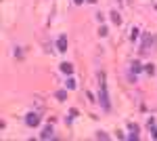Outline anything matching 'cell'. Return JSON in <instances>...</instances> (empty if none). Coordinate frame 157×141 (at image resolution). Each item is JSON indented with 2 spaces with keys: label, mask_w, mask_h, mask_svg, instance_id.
<instances>
[{
  "label": "cell",
  "mask_w": 157,
  "mask_h": 141,
  "mask_svg": "<svg viewBox=\"0 0 157 141\" xmlns=\"http://www.w3.org/2000/svg\"><path fill=\"white\" fill-rule=\"evenodd\" d=\"M99 101L103 105L105 112L111 110V103H109V93H107V82H105V74L99 72Z\"/></svg>",
  "instance_id": "obj_1"
},
{
  "label": "cell",
  "mask_w": 157,
  "mask_h": 141,
  "mask_svg": "<svg viewBox=\"0 0 157 141\" xmlns=\"http://www.w3.org/2000/svg\"><path fill=\"white\" fill-rule=\"evenodd\" d=\"M40 139H52V126H46V129L40 133Z\"/></svg>",
  "instance_id": "obj_5"
},
{
  "label": "cell",
  "mask_w": 157,
  "mask_h": 141,
  "mask_svg": "<svg viewBox=\"0 0 157 141\" xmlns=\"http://www.w3.org/2000/svg\"><path fill=\"white\" fill-rule=\"evenodd\" d=\"M151 135H153V139H157V129H151Z\"/></svg>",
  "instance_id": "obj_15"
},
{
  "label": "cell",
  "mask_w": 157,
  "mask_h": 141,
  "mask_svg": "<svg viewBox=\"0 0 157 141\" xmlns=\"http://www.w3.org/2000/svg\"><path fill=\"white\" fill-rule=\"evenodd\" d=\"M61 70H63L65 74H69V76L74 74V65H71V63H63V65H61Z\"/></svg>",
  "instance_id": "obj_6"
},
{
  "label": "cell",
  "mask_w": 157,
  "mask_h": 141,
  "mask_svg": "<svg viewBox=\"0 0 157 141\" xmlns=\"http://www.w3.org/2000/svg\"><path fill=\"white\" fill-rule=\"evenodd\" d=\"M57 99H59V101H65V99H67V93H65V91H57Z\"/></svg>",
  "instance_id": "obj_9"
},
{
  "label": "cell",
  "mask_w": 157,
  "mask_h": 141,
  "mask_svg": "<svg viewBox=\"0 0 157 141\" xmlns=\"http://www.w3.org/2000/svg\"><path fill=\"white\" fill-rule=\"evenodd\" d=\"M57 48H59L61 53L67 51V38H65V36H59V40H57Z\"/></svg>",
  "instance_id": "obj_4"
},
{
  "label": "cell",
  "mask_w": 157,
  "mask_h": 141,
  "mask_svg": "<svg viewBox=\"0 0 157 141\" xmlns=\"http://www.w3.org/2000/svg\"><path fill=\"white\" fill-rule=\"evenodd\" d=\"M111 21H113L115 25H119V23H121V17H119V13H115V11L111 13Z\"/></svg>",
  "instance_id": "obj_8"
},
{
  "label": "cell",
  "mask_w": 157,
  "mask_h": 141,
  "mask_svg": "<svg viewBox=\"0 0 157 141\" xmlns=\"http://www.w3.org/2000/svg\"><path fill=\"white\" fill-rule=\"evenodd\" d=\"M88 2H92V4H94V2H96V0H88Z\"/></svg>",
  "instance_id": "obj_17"
},
{
  "label": "cell",
  "mask_w": 157,
  "mask_h": 141,
  "mask_svg": "<svg viewBox=\"0 0 157 141\" xmlns=\"http://www.w3.org/2000/svg\"><path fill=\"white\" fill-rule=\"evenodd\" d=\"M107 34H109V30H107L105 25H101V28H99V36H103V38H105Z\"/></svg>",
  "instance_id": "obj_10"
},
{
  "label": "cell",
  "mask_w": 157,
  "mask_h": 141,
  "mask_svg": "<svg viewBox=\"0 0 157 141\" xmlns=\"http://www.w3.org/2000/svg\"><path fill=\"white\" fill-rule=\"evenodd\" d=\"M136 38H138V30L132 28V32H130V40H136Z\"/></svg>",
  "instance_id": "obj_12"
},
{
  "label": "cell",
  "mask_w": 157,
  "mask_h": 141,
  "mask_svg": "<svg viewBox=\"0 0 157 141\" xmlns=\"http://www.w3.org/2000/svg\"><path fill=\"white\" fill-rule=\"evenodd\" d=\"M96 139H103V141H107V139H109V135H107V133H103V131H99V133H96Z\"/></svg>",
  "instance_id": "obj_11"
},
{
  "label": "cell",
  "mask_w": 157,
  "mask_h": 141,
  "mask_svg": "<svg viewBox=\"0 0 157 141\" xmlns=\"http://www.w3.org/2000/svg\"><path fill=\"white\" fill-rule=\"evenodd\" d=\"M25 122H27L30 126H38V124H40V116H38V114H34V112H32V114H27Z\"/></svg>",
  "instance_id": "obj_3"
},
{
  "label": "cell",
  "mask_w": 157,
  "mask_h": 141,
  "mask_svg": "<svg viewBox=\"0 0 157 141\" xmlns=\"http://www.w3.org/2000/svg\"><path fill=\"white\" fill-rule=\"evenodd\" d=\"M147 72H149V74H155V67H153L151 63H147Z\"/></svg>",
  "instance_id": "obj_14"
},
{
  "label": "cell",
  "mask_w": 157,
  "mask_h": 141,
  "mask_svg": "<svg viewBox=\"0 0 157 141\" xmlns=\"http://www.w3.org/2000/svg\"><path fill=\"white\" fill-rule=\"evenodd\" d=\"M140 70H143V65H140L138 61H132V76H136Z\"/></svg>",
  "instance_id": "obj_7"
},
{
  "label": "cell",
  "mask_w": 157,
  "mask_h": 141,
  "mask_svg": "<svg viewBox=\"0 0 157 141\" xmlns=\"http://www.w3.org/2000/svg\"><path fill=\"white\" fill-rule=\"evenodd\" d=\"M151 51V36L149 34H145L143 36V47H140V55H145V53H149Z\"/></svg>",
  "instance_id": "obj_2"
},
{
  "label": "cell",
  "mask_w": 157,
  "mask_h": 141,
  "mask_svg": "<svg viewBox=\"0 0 157 141\" xmlns=\"http://www.w3.org/2000/svg\"><path fill=\"white\" fill-rule=\"evenodd\" d=\"M65 84H67V89H76V80H74V78H67Z\"/></svg>",
  "instance_id": "obj_13"
},
{
  "label": "cell",
  "mask_w": 157,
  "mask_h": 141,
  "mask_svg": "<svg viewBox=\"0 0 157 141\" xmlns=\"http://www.w3.org/2000/svg\"><path fill=\"white\" fill-rule=\"evenodd\" d=\"M74 2H76V4H82V2H84V0H74Z\"/></svg>",
  "instance_id": "obj_16"
}]
</instances>
